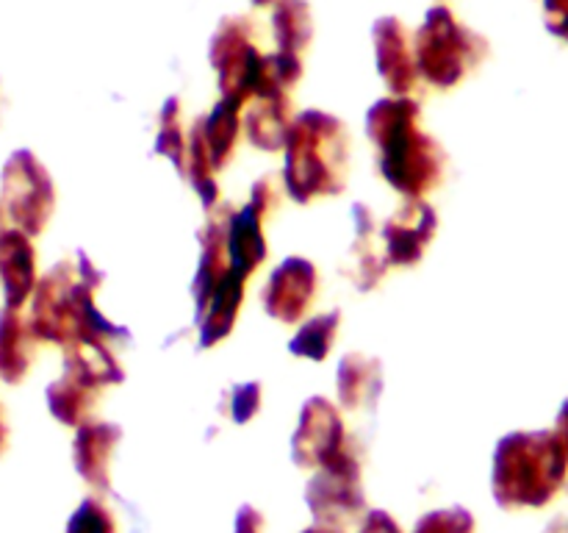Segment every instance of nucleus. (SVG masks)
Listing matches in <instances>:
<instances>
[{"label": "nucleus", "instance_id": "25", "mask_svg": "<svg viewBox=\"0 0 568 533\" xmlns=\"http://www.w3.org/2000/svg\"><path fill=\"white\" fill-rule=\"evenodd\" d=\"M272 26H275L281 53L303 56V50H308L311 37H314V22H311V9L305 0H281L272 11Z\"/></svg>", "mask_w": 568, "mask_h": 533}, {"label": "nucleus", "instance_id": "12", "mask_svg": "<svg viewBox=\"0 0 568 533\" xmlns=\"http://www.w3.org/2000/svg\"><path fill=\"white\" fill-rule=\"evenodd\" d=\"M372 44H375L377 72L392 89V94L410 98V92L422 81L419 70H416L414 33L397 17H381L372 28Z\"/></svg>", "mask_w": 568, "mask_h": 533}, {"label": "nucleus", "instance_id": "18", "mask_svg": "<svg viewBox=\"0 0 568 533\" xmlns=\"http://www.w3.org/2000/svg\"><path fill=\"white\" fill-rule=\"evenodd\" d=\"M250 109L244 114V131L253 148L264 153H277L286 144L288 131L294 122V103L288 92L266 94V98L250 100Z\"/></svg>", "mask_w": 568, "mask_h": 533}, {"label": "nucleus", "instance_id": "16", "mask_svg": "<svg viewBox=\"0 0 568 533\" xmlns=\"http://www.w3.org/2000/svg\"><path fill=\"white\" fill-rule=\"evenodd\" d=\"M227 217H231V211L220 203L216 205V217H209L205 225L197 231L200 264L192 283L197 314L205 309L211 294L220 289V283L225 281V275L231 272V255H227Z\"/></svg>", "mask_w": 568, "mask_h": 533}, {"label": "nucleus", "instance_id": "6", "mask_svg": "<svg viewBox=\"0 0 568 533\" xmlns=\"http://www.w3.org/2000/svg\"><path fill=\"white\" fill-rule=\"evenodd\" d=\"M211 67L222 98L247 105L250 100L286 92L277 83L272 53H261L258 31L250 17H225L211 39Z\"/></svg>", "mask_w": 568, "mask_h": 533}, {"label": "nucleus", "instance_id": "27", "mask_svg": "<svg viewBox=\"0 0 568 533\" xmlns=\"http://www.w3.org/2000/svg\"><path fill=\"white\" fill-rule=\"evenodd\" d=\"M155 155H164L172 161L178 175H186V153H189V133L183 128V105L181 98H170L161 105L159 114V133L153 144Z\"/></svg>", "mask_w": 568, "mask_h": 533}, {"label": "nucleus", "instance_id": "26", "mask_svg": "<svg viewBox=\"0 0 568 533\" xmlns=\"http://www.w3.org/2000/svg\"><path fill=\"white\" fill-rule=\"evenodd\" d=\"M338 328H342V311L338 309L311 316V320L303 322V325L297 328V333L292 336L288 353L297 355V359L325 361L327 355H331L333 344H336Z\"/></svg>", "mask_w": 568, "mask_h": 533}, {"label": "nucleus", "instance_id": "36", "mask_svg": "<svg viewBox=\"0 0 568 533\" xmlns=\"http://www.w3.org/2000/svg\"><path fill=\"white\" fill-rule=\"evenodd\" d=\"M555 436L560 439V444H564V450L568 455V400L564 403V409H560L558 422H555Z\"/></svg>", "mask_w": 568, "mask_h": 533}, {"label": "nucleus", "instance_id": "9", "mask_svg": "<svg viewBox=\"0 0 568 533\" xmlns=\"http://www.w3.org/2000/svg\"><path fill=\"white\" fill-rule=\"evenodd\" d=\"M349 444L342 409L327 398L305 400L292 436V461L300 470H320Z\"/></svg>", "mask_w": 568, "mask_h": 533}, {"label": "nucleus", "instance_id": "28", "mask_svg": "<svg viewBox=\"0 0 568 533\" xmlns=\"http://www.w3.org/2000/svg\"><path fill=\"white\" fill-rule=\"evenodd\" d=\"M67 533H116V520L109 505L87 497L67 522Z\"/></svg>", "mask_w": 568, "mask_h": 533}, {"label": "nucleus", "instance_id": "5", "mask_svg": "<svg viewBox=\"0 0 568 533\" xmlns=\"http://www.w3.org/2000/svg\"><path fill=\"white\" fill-rule=\"evenodd\" d=\"M416 70L430 87L449 92L486 61L488 42L447 6H433L414 37Z\"/></svg>", "mask_w": 568, "mask_h": 533}, {"label": "nucleus", "instance_id": "11", "mask_svg": "<svg viewBox=\"0 0 568 533\" xmlns=\"http://www.w3.org/2000/svg\"><path fill=\"white\" fill-rule=\"evenodd\" d=\"M438 233V214L422 198H405V203L383 222V255L388 266L408 270L425 259L427 248Z\"/></svg>", "mask_w": 568, "mask_h": 533}, {"label": "nucleus", "instance_id": "32", "mask_svg": "<svg viewBox=\"0 0 568 533\" xmlns=\"http://www.w3.org/2000/svg\"><path fill=\"white\" fill-rule=\"evenodd\" d=\"M544 22L552 37L568 42V0H544Z\"/></svg>", "mask_w": 568, "mask_h": 533}, {"label": "nucleus", "instance_id": "13", "mask_svg": "<svg viewBox=\"0 0 568 533\" xmlns=\"http://www.w3.org/2000/svg\"><path fill=\"white\" fill-rule=\"evenodd\" d=\"M103 389L105 386L92 375V372L64 361V372L50 383L48 392H44V400H48L50 414H53L61 425L81 428L83 422L92 420Z\"/></svg>", "mask_w": 568, "mask_h": 533}, {"label": "nucleus", "instance_id": "33", "mask_svg": "<svg viewBox=\"0 0 568 533\" xmlns=\"http://www.w3.org/2000/svg\"><path fill=\"white\" fill-rule=\"evenodd\" d=\"M358 533H403V527H399V522L394 520L388 511L372 509V511H366Z\"/></svg>", "mask_w": 568, "mask_h": 533}, {"label": "nucleus", "instance_id": "17", "mask_svg": "<svg viewBox=\"0 0 568 533\" xmlns=\"http://www.w3.org/2000/svg\"><path fill=\"white\" fill-rule=\"evenodd\" d=\"M37 333L22 309L0 311V378L11 386L22 383L37 361Z\"/></svg>", "mask_w": 568, "mask_h": 533}, {"label": "nucleus", "instance_id": "14", "mask_svg": "<svg viewBox=\"0 0 568 533\" xmlns=\"http://www.w3.org/2000/svg\"><path fill=\"white\" fill-rule=\"evenodd\" d=\"M39 281L37 248L31 237L17 228H6L0 233V286H3V305L22 309L31 300Z\"/></svg>", "mask_w": 568, "mask_h": 533}, {"label": "nucleus", "instance_id": "3", "mask_svg": "<svg viewBox=\"0 0 568 533\" xmlns=\"http://www.w3.org/2000/svg\"><path fill=\"white\" fill-rule=\"evenodd\" d=\"M347 125L327 111L308 109L294 117L283 144V189L300 205L320 198H338L349 175Z\"/></svg>", "mask_w": 568, "mask_h": 533}, {"label": "nucleus", "instance_id": "31", "mask_svg": "<svg viewBox=\"0 0 568 533\" xmlns=\"http://www.w3.org/2000/svg\"><path fill=\"white\" fill-rule=\"evenodd\" d=\"M261 403H264V389H261V383L250 381V383H242V386H233L231 414L239 425L253 420V416L261 411Z\"/></svg>", "mask_w": 568, "mask_h": 533}, {"label": "nucleus", "instance_id": "4", "mask_svg": "<svg viewBox=\"0 0 568 533\" xmlns=\"http://www.w3.org/2000/svg\"><path fill=\"white\" fill-rule=\"evenodd\" d=\"M568 475V455L555 431H516L494 450L491 492L499 509H544Z\"/></svg>", "mask_w": 568, "mask_h": 533}, {"label": "nucleus", "instance_id": "23", "mask_svg": "<svg viewBox=\"0 0 568 533\" xmlns=\"http://www.w3.org/2000/svg\"><path fill=\"white\" fill-rule=\"evenodd\" d=\"M242 109L244 103L233 98H220L214 109L203 117V137L209 148L214 170H225L236 159L239 142H242Z\"/></svg>", "mask_w": 568, "mask_h": 533}, {"label": "nucleus", "instance_id": "34", "mask_svg": "<svg viewBox=\"0 0 568 533\" xmlns=\"http://www.w3.org/2000/svg\"><path fill=\"white\" fill-rule=\"evenodd\" d=\"M264 514L253 505H242L236 514V533H264Z\"/></svg>", "mask_w": 568, "mask_h": 533}, {"label": "nucleus", "instance_id": "8", "mask_svg": "<svg viewBox=\"0 0 568 533\" xmlns=\"http://www.w3.org/2000/svg\"><path fill=\"white\" fill-rule=\"evenodd\" d=\"M305 503L314 514L316 525L344 531L349 522L366 511L364 477H361V455L353 444L342 450L336 459L320 466L305 489Z\"/></svg>", "mask_w": 568, "mask_h": 533}, {"label": "nucleus", "instance_id": "1", "mask_svg": "<svg viewBox=\"0 0 568 533\" xmlns=\"http://www.w3.org/2000/svg\"><path fill=\"white\" fill-rule=\"evenodd\" d=\"M366 137L377 148L383 181L403 198H427L447 172V153L422 131V105L414 98H383L366 111Z\"/></svg>", "mask_w": 568, "mask_h": 533}, {"label": "nucleus", "instance_id": "39", "mask_svg": "<svg viewBox=\"0 0 568 533\" xmlns=\"http://www.w3.org/2000/svg\"><path fill=\"white\" fill-rule=\"evenodd\" d=\"M255 6H270V3H275V0H253Z\"/></svg>", "mask_w": 568, "mask_h": 533}, {"label": "nucleus", "instance_id": "35", "mask_svg": "<svg viewBox=\"0 0 568 533\" xmlns=\"http://www.w3.org/2000/svg\"><path fill=\"white\" fill-rule=\"evenodd\" d=\"M11 444V425H9V414H6L3 403H0V459L6 455V450H9Z\"/></svg>", "mask_w": 568, "mask_h": 533}, {"label": "nucleus", "instance_id": "22", "mask_svg": "<svg viewBox=\"0 0 568 533\" xmlns=\"http://www.w3.org/2000/svg\"><path fill=\"white\" fill-rule=\"evenodd\" d=\"M338 403L347 411L375 409L383 394V366L381 361L364 353H349L338 361L336 372Z\"/></svg>", "mask_w": 568, "mask_h": 533}, {"label": "nucleus", "instance_id": "7", "mask_svg": "<svg viewBox=\"0 0 568 533\" xmlns=\"http://www.w3.org/2000/svg\"><path fill=\"white\" fill-rule=\"evenodd\" d=\"M0 205L17 231L39 237L55 211V187L48 167L28 148L14 150L0 170Z\"/></svg>", "mask_w": 568, "mask_h": 533}, {"label": "nucleus", "instance_id": "37", "mask_svg": "<svg viewBox=\"0 0 568 533\" xmlns=\"http://www.w3.org/2000/svg\"><path fill=\"white\" fill-rule=\"evenodd\" d=\"M303 533H344V531H336V527H327V525H314Z\"/></svg>", "mask_w": 568, "mask_h": 533}, {"label": "nucleus", "instance_id": "29", "mask_svg": "<svg viewBox=\"0 0 568 533\" xmlns=\"http://www.w3.org/2000/svg\"><path fill=\"white\" fill-rule=\"evenodd\" d=\"M414 533H477V522L469 511L455 505V509L430 511L422 516Z\"/></svg>", "mask_w": 568, "mask_h": 533}, {"label": "nucleus", "instance_id": "38", "mask_svg": "<svg viewBox=\"0 0 568 533\" xmlns=\"http://www.w3.org/2000/svg\"><path fill=\"white\" fill-rule=\"evenodd\" d=\"M6 220H9V217H6L3 205H0V233H3V231H6Z\"/></svg>", "mask_w": 568, "mask_h": 533}, {"label": "nucleus", "instance_id": "30", "mask_svg": "<svg viewBox=\"0 0 568 533\" xmlns=\"http://www.w3.org/2000/svg\"><path fill=\"white\" fill-rule=\"evenodd\" d=\"M281 200H283V181L275 175H264L253 183L250 189V200L247 205L253 211H258L264 220H270L277 209H281Z\"/></svg>", "mask_w": 568, "mask_h": 533}, {"label": "nucleus", "instance_id": "10", "mask_svg": "<svg viewBox=\"0 0 568 533\" xmlns=\"http://www.w3.org/2000/svg\"><path fill=\"white\" fill-rule=\"evenodd\" d=\"M316 298H320V270L303 255H288L281 266L272 270L270 281L261 289L264 311L283 325L303 322V316L314 309Z\"/></svg>", "mask_w": 568, "mask_h": 533}, {"label": "nucleus", "instance_id": "24", "mask_svg": "<svg viewBox=\"0 0 568 533\" xmlns=\"http://www.w3.org/2000/svg\"><path fill=\"white\" fill-rule=\"evenodd\" d=\"M186 178L192 183V189L197 192L200 203L205 211H214L222 203L220 198V183H216V170L214 161H211L209 148H205L203 137V117H197L189 131V153H186Z\"/></svg>", "mask_w": 568, "mask_h": 533}, {"label": "nucleus", "instance_id": "2", "mask_svg": "<svg viewBox=\"0 0 568 533\" xmlns=\"http://www.w3.org/2000/svg\"><path fill=\"white\" fill-rule=\"evenodd\" d=\"M103 275L78 253V261H59L37 281L31 294V328L39 342L67 348L72 342H111L125 336V328L114 325L98 311V294Z\"/></svg>", "mask_w": 568, "mask_h": 533}, {"label": "nucleus", "instance_id": "21", "mask_svg": "<svg viewBox=\"0 0 568 533\" xmlns=\"http://www.w3.org/2000/svg\"><path fill=\"white\" fill-rule=\"evenodd\" d=\"M264 225V217L250 209V205H244L242 211H231V217H227V255H231V270H236L247 281L264 264L266 255H270Z\"/></svg>", "mask_w": 568, "mask_h": 533}, {"label": "nucleus", "instance_id": "20", "mask_svg": "<svg viewBox=\"0 0 568 533\" xmlns=\"http://www.w3.org/2000/svg\"><path fill=\"white\" fill-rule=\"evenodd\" d=\"M244 292H247V278L239 275L236 270L227 272L225 281L220 283V289L211 294L205 309L197 314L200 348H216V344L231 336L239 322V314H242Z\"/></svg>", "mask_w": 568, "mask_h": 533}, {"label": "nucleus", "instance_id": "19", "mask_svg": "<svg viewBox=\"0 0 568 533\" xmlns=\"http://www.w3.org/2000/svg\"><path fill=\"white\" fill-rule=\"evenodd\" d=\"M353 228H355V242L349 248V266L347 272L349 281L361 289V292H372L383 283L386 278L388 264H386V255L377 250V222L375 214L366 209L364 203H355L353 205Z\"/></svg>", "mask_w": 568, "mask_h": 533}, {"label": "nucleus", "instance_id": "15", "mask_svg": "<svg viewBox=\"0 0 568 533\" xmlns=\"http://www.w3.org/2000/svg\"><path fill=\"white\" fill-rule=\"evenodd\" d=\"M120 439L122 428L114 422L89 420L78 428L75 444H72L75 470L98 492L111 489V459H114Z\"/></svg>", "mask_w": 568, "mask_h": 533}]
</instances>
